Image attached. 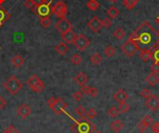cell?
<instances>
[{"label":"cell","instance_id":"cell-1","mask_svg":"<svg viewBox=\"0 0 159 133\" xmlns=\"http://www.w3.org/2000/svg\"><path fill=\"white\" fill-rule=\"evenodd\" d=\"M129 39L137 45L139 50H152L159 45V33L150 24L149 21H145L129 34Z\"/></svg>","mask_w":159,"mask_h":133},{"label":"cell","instance_id":"cell-2","mask_svg":"<svg viewBox=\"0 0 159 133\" xmlns=\"http://www.w3.org/2000/svg\"><path fill=\"white\" fill-rule=\"evenodd\" d=\"M73 121L74 125L72 126V131L75 133H94L96 131V126L90 122V120L85 116L80 117V119L76 120L70 117Z\"/></svg>","mask_w":159,"mask_h":133},{"label":"cell","instance_id":"cell-3","mask_svg":"<svg viewBox=\"0 0 159 133\" xmlns=\"http://www.w3.org/2000/svg\"><path fill=\"white\" fill-rule=\"evenodd\" d=\"M4 89L7 92H9L12 96H15L22 89V83L20 81V79L17 76H12L4 83Z\"/></svg>","mask_w":159,"mask_h":133},{"label":"cell","instance_id":"cell-4","mask_svg":"<svg viewBox=\"0 0 159 133\" xmlns=\"http://www.w3.org/2000/svg\"><path fill=\"white\" fill-rule=\"evenodd\" d=\"M48 105L56 115H61L62 113H65V110L68 106L63 99L60 97H50L48 100Z\"/></svg>","mask_w":159,"mask_h":133},{"label":"cell","instance_id":"cell-5","mask_svg":"<svg viewBox=\"0 0 159 133\" xmlns=\"http://www.w3.org/2000/svg\"><path fill=\"white\" fill-rule=\"evenodd\" d=\"M34 13L38 17V19L48 18L52 14L51 2H48L45 4H41L39 6H34L33 8Z\"/></svg>","mask_w":159,"mask_h":133},{"label":"cell","instance_id":"cell-6","mask_svg":"<svg viewBox=\"0 0 159 133\" xmlns=\"http://www.w3.org/2000/svg\"><path fill=\"white\" fill-rule=\"evenodd\" d=\"M27 85L30 87V89L35 92V93H40L44 90L45 85L43 81L35 75H33L28 80H27Z\"/></svg>","mask_w":159,"mask_h":133},{"label":"cell","instance_id":"cell-7","mask_svg":"<svg viewBox=\"0 0 159 133\" xmlns=\"http://www.w3.org/2000/svg\"><path fill=\"white\" fill-rule=\"evenodd\" d=\"M67 13H68L67 6L62 0H59L52 7V14H54L59 19L66 18Z\"/></svg>","mask_w":159,"mask_h":133},{"label":"cell","instance_id":"cell-8","mask_svg":"<svg viewBox=\"0 0 159 133\" xmlns=\"http://www.w3.org/2000/svg\"><path fill=\"white\" fill-rule=\"evenodd\" d=\"M121 50L127 55L128 57H132L135 55V53L139 50L137 45L131 41L130 39H128L122 46H121Z\"/></svg>","mask_w":159,"mask_h":133},{"label":"cell","instance_id":"cell-9","mask_svg":"<svg viewBox=\"0 0 159 133\" xmlns=\"http://www.w3.org/2000/svg\"><path fill=\"white\" fill-rule=\"evenodd\" d=\"M74 45L79 51H84L89 47L90 41L85 34H80L76 36V39L74 42Z\"/></svg>","mask_w":159,"mask_h":133},{"label":"cell","instance_id":"cell-10","mask_svg":"<svg viewBox=\"0 0 159 133\" xmlns=\"http://www.w3.org/2000/svg\"><path fill=\"white\" fill-rule=\"evenodd\" d=\"M55 28H56V30H57L59 33H61V34H63V33H65V32H67V31L72 30L73 24H72V22H71L68 19L63 18V19H60V20L56 22Z\"/></svg>","mask_w":159,"mask_h":133},{"label":"cell","instance_id":"cell-11","mask_svg":"<svg viewBox=\"0 0 159 133\" xmlns=\"http://www.w3.org/2000/svg\"><path fill=\"white\" fill-rule=\"evenodd\" d=\"M145 104L150 111L157 112L159 110V98L156 95H152L149 99L145 100Z\"/></svg>","mask_w":159,"mask_h":133},{"label":"cell","instance_id":"cell-12","mask_svg":"<svg viewBox=\"0 0 159 133\" xmlns=\"http://www.w3.org/2000/svg\"><path fill=\"white\" fill-rule=\"evenodd\" d=\"M31 114H32V109L26 103L20 104L17 109V115L22 119H27L31 116Z\"/></svg>","mask_w":159,"mask_h":133},{"label":"cell","instance_id":"cell-13","mask_svg":"<svg viewBox=\"0 0 159 133\" xmlns=\"http://www.w3.org/2000/svg\"><path fill=\"white\" fill-rule=\"evenodd\" d=\"M88 26L89 28L93 32V33H98L102 27V21L98 18V17H93L89 22H88Z\"/></svg>","mask_w":159,"mask_h":133},{"label":"cell","instance_id":"cell-14","mask_svg":"<svg viewBox=\"0 0 159 133\" xmlns=\"http://www.w3.org/2000/svg\"><path fill=\"white\" fill-rule=\"evenodd\" d=\"M153 123H154V119L152 118L151 116L147 115V116H145V117L141 120V122L137 125V129H138L140 131H145L148 127H150Z\"/></svg>","mask_w":159,"mask_h":133},{"label":"cell","instance_id":"cell-15","mask_svg":"<svg viewBox=\"0 0 159 133\" xmlns=\"http://www.w3.org/2000/svg\"><path fill=\"white\" fill-rule=\"evenodd\" d=\"M76 36L77 35L75 34V32L73 30H70V31H67V32L61 34V39L66 44H74V42L76 39Z\"/></svg>","mask_w":159,"mask_h":133},{"label":"cell","instance_id":"cell-16","mask_svg":"<svg viewBox=\"0 0 159 133\" xmlns=\"http://www.w3.org/2000/svg\"><path fill=\"white\" fill-rule=\"evenodd\" d=\"M114 99L118 103L127 102V100L129 99V94L124 89H119L114 94Z\"/></svg>","mask_w":159,"mask_h":133},{"label":"cell","instance_id":"cell-17","mask_svg":"<svg viewBox=\"0 0 159 133\" xmlns=\"http://www.w3.org/2000/svg\"><path fill=\"white\" fill-rule=\"evenodd\" d=\"M10 18V13L0 5V28L5 24V22Z\"/></svg>","mask_w":159,"mask_h":133},{"label":"cell","instance_id":"cell-18","mask_svg":"<svg viewBox=\"0 0 159 133\" xmlns=\"http://www.w3.org/2000/svg\"><path fill=\"white\" fill-rule=\"evenodd\" d=\"M68 50H69V47L64 42H60L55 46V51L59 55H64L68 52Z\"/></svg>","mask_w":159,"mask_h":133},{"label":"cell","instance_id":"cell-19","mask_svg":"<svg viewBox=\"0 0 159 133\" xmlns=\"http://www.w3.org/2000/svg\"><path fill=\"white\" fill-rule=\"evenodd\" d=\"M74 80H75V82L78 86L82 87V86H84V85L87 84V82H88V76H87L84 73L80 72V73H78V74L75 76Z\"/></svg>","mask_w":159,"mask_h":133},{"label":"cell","instance_id":"cell-20","mask_svg":"<svg viewBox=\"0 0 159 133\" xmlns=\"http://www.w3.org/2000/svg\"><path fill=\"white\" fill-rule=\"evenodd\" d=\"M145 80H146V82H147L150 86L155 87L156 85H157L159 83V76H157V74H155V73H152V72H151V73L146 76Z\"/></svg>","mask_w":159,"mask_h":133},{"label":"cell","instance_id":"cell-21","mask_svg":"<svg viewBox=\"0 0 159 133\" xmlns=\"http://www.w3.org/2000/svg\"><path fill=\"white\" fill-rule=\"evenodd\" d=\"M140 51H141L140 57H141V59L144 62H149L152 59V57H153V51L151 49H143V50H140Z\"/></svg>","mask_w":159,"mask_h":133},{"label":"cell","instance_id":"cell-22","mask_svg":"<svg viewBox=\"0 0 159 133\" xmlns=\"http://www.w3.org/2000/svg\"><path fill=\"white\" fill-rule=\"evenodd\" d=\"M110 128L111 130L114 131V132L117 133L119 132L123 128H124V123L121 121V120H115L111 123L110 125Z\"/></svg>","mask_w":159,"mask_h":133},{"label":"cell","instance_id":"cell-23","mask_svg":"<svg viewBox=\"0 0 159 133\" xmlns=\"http://www.w3.org/2000/svg\"><path fill=\"white\" fill-rule=\"evenodd\" d=\"M11 62H12V64H13V66L15 68H19V67H20L24 63V59L20 55H16L11 60Z\"/></svg>","mask_w":159,"mask_h":133},{"label":"cell","instance_id":"cell-24","mask_svg":"<svg viewBox=\"0 0 159 133\" xmlns=\"http://www.w3.org/2000/svg\"><path fill=\"white\" fill-rule=\"evenodd\" d=\"M119 10L115 6H111L107 10V15L110 19H116L119 15Z\"/></svg>","mask_w":159,"mask_h":133},{"label":"cell","instance_id":"cell-25","mask_svg":"<svg viewBox=\"0 0 159 133\" xmlns=\"http://www.w3.org/2000/svg\"><path fill=\"white\" fill-rule=\"evenodd\" d=\"M114 36L117 39V40H122L125 36H126V32L123 28L121 27H117L115 32H114Z\"/></svg>","mask_w":159,"mask_h":133},{"label":"cell","instance_id":"cell-26","mask_svg":"<svg viewBox=\"0 0 159 133\" xmlns=\"http://www.w3.org/2000/svg\"><path fill=\"white\" fill-rule=\"evenodd\" d=\"M87 7L92 11H96L100 7V3L97 0H89L87 3Z\"/></svg>","mask_w":159,"mask_h":133},{"label":"cell","instance_id":"cell-27","mask_svg":"<svg viewBox=\"0 0 159 133\" xmlns=\"http://www.w3.org/2000/svg\"><path fill=\"white\" fill-rule=\"evenodd\" d=\"M103 53L106 57L108 58H112L116 55V48L113 47V46H107L104 50H103Z\"/></svg>","mask_w":159,"mask_h":133},{"label":"cell","instance_id":"cell-28","mask_svg":"<svg viewBox=\"0 0 159 133\" xmlns=\"http://www.w3.org/2000/svg\"><path fill=\"white\" fill-rule=\"evenodd\" d=\"M90 62L92 64L94 65H99L102 62V57L99 54V53H94L91 57H90Z\"/></svg>","mask_w":159,"mask_h":133},{"label":"cell","instance_id":"cell-29","mask_svg":"<svg viewBox=\"0 0 159 133\" xmlns=\"http://www.w3.org/2000/svg\"><path fill=\"white\" fill-rule=\"evenodd\" d=\"M138 2L139 0H123V4L128 9H132L133 7H135Z\"/></svg>","mask_w":159,"mask_h":133},{"label":"cell","instance_id":"cell-30","mask_svg":"<svg viewBox=\"0 0 159 133\" xmlns=\"http://www.w3.org/2000/svg\"><path fill=\"white\" fill-rule=\"evenodd\" d=\"M107 113H108V115H109L111 117H113V118L117 117L119 116V114H120L119 109H118L117 107H116V106H112V107L108 110Z\"/></svg>","mask_w":159,"mask_h":133},{"label":"cell","instance_id":"cell-31","mask_svg":"<svg viewBox=\"0 0 159 133\" xmlns=\"http://www.w3.org/2000/svg\"><path fill=\"white\" fill-rule=\"evenodd\" d=\"M119 112L122 114H126L129 110V105L127 102H122L119 103V106H118Z\"/></svg>","mask_w":159,"mask_h":133},{"label":"cell","instance_id":"cell-32","mask_svg":"<svg viewBox=\"0 0 159 133\" xmlns=\"http://www.w3.org/2000/svg\"><path fill=\"white\" fill-rule=\"evenodd\" d=\"M71 62H72L74 65H78V64H80V63L82 62V57H81L79 54L75 53V54H74V55L71 57Z\"/></svg>","mask_w":159,"mask_h":133},{"label":"cell","instance_id":"cell-33","mask_svg":"<svg viewBox=\"0 0 159 133\" xmlns=\"http://www.w3.org/2000/svg\"><path fill=\"white\" fill-rule=\"evenodd\" d=\"M86 117L90 120V119H94L97 117V111L95 108H90L88 111H86Z\"/></svg>","mask_w":159,"mask_h":133},{"label":"cell","instance_id":"cell-34","mask_svg":"<svg viewBox=\"0 0 159 133\" xmlns=\"http://www.w3.org/2000/svg\"><path fill=\"white\" fill-rule=\"evenodd\" d=\"M39 22H40L41 26L44 27V28H48L51 25V20L49 19V17L43 18V19H39Z\"/></svg>","mask_w":159,"mask_h":133},{"label":"cell","instance_id":"cell-35","mask_svg":"<svg viewBox=\"0 0 159 133\" xmlns=\"http://www.w3.org/2000/svg\"><path fill=\"white\" fill-rule=\"evenodd\" d=\"M140 95H141V97H143V99L147 100V99H149L153 94H152V91H151L149 89H143L140 92Z\"/></svg>","mask_w":159,"mask_h":133},{"label":"cell","instance_id":"cell-36","mask_svg":"<svg viewBox=\"0 0 159 133\" xmlns=\"http://www.w3.org/2000/svg\"><path fill=\"white\" fill-rule=\"evenodd\" d=\"M75 114H76L78 117H80L86 116V109H85L82 105L77 106V107L75 108Z\"/></svg>","mask_w":159,"mask_h":133},{"label":"cell","instance_id":"cell-37","mask_svg":"<svg viewBox=\"0 0 159 133\" xmlns=\"http://www.w3.org/2000/svg\"><path fill=\"white\" fill-rule=\"evenodd\" d=\"M152 51H153V57H152V59L154 60V62H159V45L157 46L156 48H154L152 49Z\"/></svg>","mask_w":159,"mask_h":133},{"label":"cell","instance_id":"cell-38","mask_svg":"<svg viewBox=\"0 0 159 133\" xmlns=\"http://www.w3.org/2000/svg\"><path fill=\"white\" fill-rule=\"evenodd\" d=\"M102 27H104V28H110L113 25V21L110 18L107 17L102 21Z\"/></svg>","mask_w":159,"mask_h":133},{"label":"cell","instance_id":"cell-39","mask_svg":"<svg viewBox=\"0 0 159 133\" xmlns=\"http://www.w3.org/2000/svg\"><path fill=\"white\" fill-rule=\"evenodd\" d=\"M98 94H99V90H98L97 88H95V87H90L89 88V94L88 95H89L92 98H95V97L98 96Z\"/></svg>","mask_w":159,"mask_h":133},{"label":"cell","instance_id":"cell-40","mask_svg":"<svg viewBox=\"0 0 159 133\" xmlns=\"http://www.w3.org/2000/svg\"><path fill=\"white\" fill-rule=\"evenodd\" d=\"M3 133H20L14 126H12V125H9V126H7L6 129H5V131H3Z\"/></svg>","mask_w":159,"mask_h":133},{"label":"cell","instance_id":"cell-41","mask_svg":"<svg viewBox=\"0 0 159 133\" xmlns=\"http://www.w3.org/2000/svg\"><path fill=\"white\" fill-rule=\"evenodd\" d=\"M72 97H73V99H74L75 102H80V101L82 100V98H83V93H82L80 90H78V91H75V92L72 95Z\"/></svg>","mask_w":159,"mask_h":133},{"label":"cell","instance_id":"cell-42","mask_svg":"<svg viewBox=\"0 0 159 133\" xmlns=\"http://www.w3.org/2000/svg\"><path fill=\"white\" fill-rule=\"evenodd\" d=\"M151 72L155 74H159V62H154V63L151 65Z\"/></svg>","mask_w":159,"mask_h":133},{"label":"cell","instance_id":"cell-43","mask_svg":"<svg viewBox=\"0 0 159 133\" xmlns=\"http://www.w3.org/2000/svg\"><path fill=\"white\" fill-rule=\"evenodd\" d=\"M24 7L26 8H33L34 7V0H25L24 3H23Z\"/></svg>","mask_w":159,"mask_h":133},{"label":"cell","instance_id":"cell-44","mask_svg":"<svg viewBox=\"0 0 159 133\" xmlns=\"http://www.w3.org/2000/svg\"><path fill=\"white\" fill-rule=\"evenodd\" d=\"M150 127L153 132L159 133V122H154Z\"/></svg>","mask_w":159,"mask_h":133},{"label":"cell","instance_id":"cell-45","mask_svg":"<svg viewBox=\"0 0 159 133\" xmlns=\"http://www.w3.org/2000/svg\"><path fill=\"white\" fill-rule=\"evenodd\" d=\"M7 100L4 97L0 96V110H4L5 107L7 106Z\"/></svg>","mask_w":159,"mask_h":133},{"label":"cell","instance_id":"cell-46","mask_svg":"<svg viewBox=\"0 0 159 133\" xmlns=\"http://www.w3.org/2000/svg\"><path fill=\"white\" fill-rule=\"evenodd\" d=\"M89 88H90V87H89V86H88V85L86 84V85H84V86H82V87H81L80 91H81L83 94H87V95H88V94H89Z\"/></svg>","mask_w":159,"mask_h":133},{"label":"cell","instance_id":"cell-47","mask_svg":"<svg viewBox=\"0 0 159 133\" xmlns=\"http://www.w3.org/2000/svg\"><path fill=\"white\" fill-rule=\"evenodd\" d=\"M34 6H39L41 4L48 3V1L47 0H34Z\"/></svg>","mask_w":159,"mask_h":133},{"label":"cell","instance_id":"cell-48","mask_svg":"<svg viewBox=\"0 0 159 133\" xmlns=\"http://www.w3.org/2000/svg\"><path fill=\"white\" fill-rule=\"evenodd\" d=\"M156 21H157V23L158 24V26H159V16L157 18V20H156Z\"/></svg>","mask_w":159,"mask_h":133},{"label":"cell","instance_id":"cell-49","mask_svg":"<svg viewBox=\"0 0 159 133\" xmlns=\"http://www.w3.org/2000/svg\"><path fill=\"white\" fill-rule=\"evenodd\" d=\"M6 2V0H0V5H2L3 3H5Z\"/></svg>","mask_w":159,"mask_h":133},{"label":"cell","instance_id":"cell-50","mask_svg":"<svg viewBox=\"0 0 159 133\" xmlns=\"http://www.w3.org/2000/svg\"><path fill=\"white\" fill-rule=\"evenodd\" d=\"M94 133H102L101 131H95V132Z\"/></svg>","mask_w":159,"mask_h":133},{"label":"cell","instance_id":"cell-51","mask_svg":"<svg viewBox=\"0 0 159 133\" xmlns=\"http://www.w3.org/2000/svg\"><path fill=\"white\" fill-rule=\"evenodd\" d=\"M109 1H111V2H113V3H115V2H116L117 0H109Z\"/></svg>","mask_w":159,"mask_h":133},{"label":"cell","instance_id":"cell-52","mask_svg":"<svg viewBox=\"0 0 159 133\" xmlns=\"http://www.w3.org/2000/svg\"><path fill=\"white\" fill-rule=\"evenodd\" d=\"M140 133H144V132H143V131H141V132H140Z\"/></svg>","mask_w":159,"mask_h":133}]
</instances>
